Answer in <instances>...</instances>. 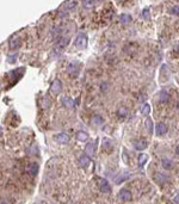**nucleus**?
<instances>
[{"mask_svg": "<svg viewBox=\"0 0 179 204\" xmlns=\"http://www.w3.org/2000/svg\"><path fill=\"white\" fill-rule=\"evenodd\" d=\"M177 50H178V52H179V47H177Z\"/></svg>", "mask_w": 179, "mask_h": 204, "instance_id": "2f4dec72", "label": "nucleus"}, {"mask_svg": "<svg viewBox=\"0 0 179 204\" xmlns=\"http://www.w3.org/2000/svg\"><path fill=\"white\" fill-rule=\"evenodd\" d=\"M143 13H145L143 16H145V18H146V19H147V18H149V11H148V10H145V11H143Z\"/></svg>", "mask_w": 179, "mask_h": 204, "instance_id": "cd10ccee", "label": "nucleus"}, {"mask_svg": "<svg viewBox=\"0 0 179 204\" xmlns=\"http://www.w3.org/2000/svg\"><path fill=\"white\" fill-rule=\"evenodd\" d=\"M171 13H172V15H178V16H179V5L173 6V7L171 8Z\"/></svg>", "mask_w": 179, "mask_h": 204, "instance_id": "5701e85b", "label": "nucleus"}, {"mask_svg": "<svg viewBox=\"0 0 179 204\" xmlns=\"http://www.w3.org/2000/svg\"><path fill=\"white\" fill-rule=\"evenodd\" d=\"M79 163H80V166H81V167H87V166H88V163H90V159H88V156H86V155H81L80 159H79Z\"/></svg>", "mask_w": 179, "mask_h": 204, "instance_id": "ddd939ff", "label": "nucleus"}, {"mask_svg": "<svg viewBox=\"0 0 179 204\" xmlns=\"http://www.w3.org/2000/svg\"><path fill=\"white\" fill-rule=\"evenodd\" d=\"M56 141L60 143H68L69 142V136L65 133H61L56 135Z\"/></svg>", "mask_w": 179, "mask_h": 204, "instance_id": "0eeeda50", "label": "nucleus"}, {"mask_svg": "<svg viewBox=\"0 0 179 204\" xmlns=\"http://www.w3.org/2000/svg\"><path fill=\"white\" fill-rule=\"evenodd\" d=\"M173 201H174V203H176V204H179V195H178L177 197H174V199H173Z\"/></svg>", "mask_w": 179, "mask_h": 204, "instance_id": "c85d7f7f", "label": "nucleus"}, {"mask_svg": "<svg viewBox=\"0 0 179 204\" xmlns=\"http://www.w3.org/2000/svg\"><path fill=\"white\" fill-rule=\"evenodd\" d=\"M67 71H68L69 74L76 75V74H78V72H79V65H78V63H71V65L68 66V68H67Z\"/></svg>", "mask_w": 179, "mask_h": 204, "instance_id": "6e6552de", "label": "nucleus"}, {"mask_svg": "<svg viewBox=\"0 0 179 204\" xmlns=\"http://www.w3.org/2000/svg\"><path fill=\"white\" fill-rule=\"evenodd\" d=\"M85 152L88 156H93L94 155V143H88L85 148Z\"/></svg>", "mask_w": 179, "mask_h": 204, "instance_id": "1a4fd4ad", "label": "nucleus"}, {"mask_svg": "<svg viewBox=\"0 0 179 204\" xmlns=\"http://www.w3.org/2000/svg\"><path fill=\"white\" fill-rule=\"evenodd\" d=\"M62 103L65 104L67 108H73V101H72V99H69V98H63L62 99Z\"/></svg>", "mask_w": 179, "mask_h": 204, "instance_id": "aec40b11", "label": "nucleus"}, {"mask_svg": "<svg viewBox=\"0 0 179 204\" xmlns=\"http://www.w3.org/2000/svg\"><path fill=\"white\" fill-rule=\"evenodd\" d=\"M93 122H94L96 124H101V123H103V119H101V117H99V116H96V117L93 118Z\"/></svg>", "mask_w": 179, "mask_h": 204, "instance_id": "b1692460", "label": "nucleus"}, {"mask_svg": "<svg viewBox=\"0 0 179 204\" xmlns=\"http://www.w3.org/2000/svg\"><path fill=\"white\" fill-rule=\"evenodd\" d=\"M83 4H84L85 7H91V6L94 4V1H84Z\"/></svg>", "mask_w": 179, "mask_h": 204, "instance_id": "a878e982", "label": "nucleus"}, {"mask_svg": "<svg viewBox=\"0 0 179 204\" xmlns=\"http://www.w3.org/2000/svg\"><path fill=\"white\" fill-rule=\"evenodd\" d=\"M161 163H162V167H164L165 170H171V168L173 167V162H172L170 159H162Z\"/></svg>", "mask_w": 179, "mask_h": 204, "instance_id": "9b49d317", "label": "nucleus"}, {"mask_svg": "<svg viewBox=\"0 0 179 204\" xmlns=\"http://www.w3.org/2000/svg\"><path fill=\"white\" fill-rule=\"evenodd\" d=\"M28 171H29L32 175H36L37 172H38V165H37V163H32V165H30L29 168H28Z\"/></svg>", "mask_w": 179, "mask_h": 204, "instance_id": "2eb2a0df", "label": "nucleus"}, {"mask_svg": "<svg viewBox=\"0 0 179 204\" xmlns=\"http://www.w3.org/2000/svg\"><path fill=\"white\" fill-rule=\"evenodd\" d=\"M155 133L159 136L165 135L166 133H167V125H166L165 123H158L157 126H155Z\"/></svg>", "mask_w": 179, "mask_h": 204, "instance_id": "39448f33", "label": "nucleus"}, {"mask_svg": "<svg viewBox=\"0 0 179 204\" xmlns=\"http://www.w3.org/2000/svg\"><path fill=\"white\" fill-rule=\"evenodd\" d=\"M134 147L137 150H143V149H146L148 147V142L146 141V140H138V141L134 142Z\"/></svg>", "mask_w": 179, "mask_h": 204, "instance_id": "423d86ee", "label": "nucleus"}, {"mask_svg": "<svg viewBox=\"0 0 179 204\" xmlns=\"http://www.w3.org/2000/svg\"><path fill=\"white\" fill-rule=\"evenodd\" d=\"M117 115H118L120 117H124L125 115H127V109H125V108H121V109L117 111Z\"/></svg>", "mask_w": 179, "mask_h": 204, "instance_id": "4be33fe9", "label": "nucleus"}, {"mask_svg": "<svg viewBox=\"0 0 179 204\" xmlns=\"http://www.w3.org/2000/svg\"><path fill=\"white\" fill-rule=\"evenodd\" d=\"M120 198L123 201V202H129L131 199V194H130V191L129 190H127V189H122L120 191Z\"/></svg>", "mask_w": 179, "mask_h": 204, "instance_id": "20e7f679", "label": "nucleus"}, {"mask_svg": "<svg viewBox=\"0 0 179 204\" xmlns=\"http://www.w3.org/2000/svg\"><path fill=\"white\" fill-rule=\"evenodd\" d=\"M76 138H78L79 141H81V142H85V141H87V138H88V134L85 133V131H79L78 134H76Z\"/></svg>", "mask_w": 179, "mask_h": 204, "instance_id": "4468645a", "label": "nucleus"}, {"mask_svg": "<svg viewBox=\"0 0 179 204\" xmlns=\"http://www.w3.org/2000/svg\"><path fill=\"white\" fill-rule=\"evenodd\" d=\"M1 204H8L7 202H5V201H1Z\"/></svg>", "mask_w": 179, "mask_h": 204, "instance_id": "7c9ffc66", "label": "nucleus"}, {"mask_svg": "<svg viewBox=\"0 0 179 204\" xmlns=\"http://www.w3.org/2000/svg\"><path fill=\"white\" fill-rule=\"evenodd\" d=\"M61 90H62V84H61V81H60L59 79L54 80L52 87H50V91H52V93H54V94H59V93L61 92Z\"/></svg>", "mask_w": 179, "mask_h": 204, "instance_id": "7ed1b4c3", "label": "nucleus"}, {"mask_svg": "<svg viewBox=\"0 0 179 204\" xmlns=\"http://www.w3.org/2000/svg\"><path fill=\"white\" fill-rule=\"evenodd\" d=\"M149 112H150V106H149V104H145V105L142 106L141 113H142V115H145V116H148Z\"/></svg>", "mask_w": 179, "mask_h": 204, "instance_id": "6ab92c4d", "label": "nucleus"}, {"mask_svg": "<svg viewBox=\"0 0 179 204\" xmlns=\"http://www.w3.org/2000/svg\"><path fill=\"white\" fill-rule=\"evenodd\" d=\"M177 108H178V109H179V104H178V105H177Z\"/></svg>", "mask_w": 179, "mask_h": 204, "instance_id": "473e14b6", "label": "nucleus"}, {"mask_svg": "<svg viewBox=\"0 0 179 204\" xmlns=\"http://www.w3.org/2000/svg\"><path fill=\"white\" fill-rule=\"evenodd\" d=\"M112 142L110 141L109 138H104L103 140V148L106 150V152H111L112 150Z\"/></svg>", "mask_w": 179, "mask_h": 204, "instance_id": "9d476101", "label": "nucleus"}, {"mask_svg": "<svg viewBox=\"0 0 179 204\" xmlns=\"http://www.w3.org/2000/svg\"><path fill=\"white\" fill-rule=\"evenodd\" d=\"M176 154L179 156V146H178V147H177V149H176Z\"/></svg>", "mask_w": 179, "mask_h": 204, "instance_id": "c756f323", "label": "nucleus"}, {"mask_svg": "<svg viewBox=\"0 0 179 204\" xmlns=\"http://www.w3.org/2000/svg\"><path fill=\"white\" fill-rule=\"evenodd\" d=\"M159 99H160L161 103H167V101L170 100V94L167 92L162 91V92L159 93Z\"/></svg>", "mask_w": 179, "mask_h": 204, "instance_id": "f8f14e48", "label": "nucleus"}, {"mask_svg": "<svg viewBox=\"0 0 179 204\" xmlns=\"http://www.w3.org/2000/svg\"><path fill=\"white\" fill-rule=\"evenodd\" d=\"M20 45V40H12L10 42V48L11 49H17Z\"/></svg>", "mask_w": 179, "mask_h": 204, "instance_id": "a211bd4d", "label": "nucleus"}, {"mask_svg": "<svg viewBox=\"0 0 179 204\" xmlns=\"http://www.w3.org/2000/svg\"><path fill=\"white\" fill-rule=\"evenodd\" d=\"M86 45H87V38H86L85 34L79 35L78 38H76V41H75V47L79 48V49H84V48H86Z\"/></svg>", "mask_w": 179, "mask_h": 204, "instance_id": "f03ea898", "label": "nucleus"}, {"mask_svg": "<svg viewBox=\"0 0 179 204\" xmlns=\"http://www.w3.org/2000/svg\"><path fill=\"white\" fill-rule=\"evenodd\" d=\"M120 20H121L122 24H128V23L131 20V17H130L129 15H122V16L120 17Z\"/></svg>", "mask_w": 179, "mask_h": 204, "instance_id": "f3484780", "label": "nucleus"}, {"mask_svg": "<svg viewBox=\"0 0 179 204\" xmlns=\"http://www.w3.org/2000/svg\"><path fill=\"white\" fill-rule=\"evenodd\" d=\"M97 182H98V185H99V189L101 192H105V194L111 192V187L104 178H97Z\"/></svg>", "mask_w": 179, "mask_h": 204, "instance_id": "f257e3e1", "label": "nucleus"}, {"mask_svg": "<svg viewBox=\"0 0 179 204\" xmlns=\"http://www.w3.org/2000/svg\"><path fill=\"white\" fill-rule=\"evenodd\" d=\"M146 126H147V130H148V133H149V134H152V133H153V123H152V121H150L149 118H147V119H146Z\"/></svg>", "mask_w": 179, "mask_h": 204, "instance_id": "412c9836", "label": "nucleus"}, {"mask_svg": "<svg viewBox=\"0 0 179 204\" xmlns=\"http://www.w3.org/2000/svg\"><path fill=\"white\" fill-rule=\"evenodd\" d=\"M16 59H17V54H16V55H12V56H8V57H7V61L12 63V62L16 61Z\"/></svg>", "mask_w": 179, "mask_h": 204, "instance_id": "393cba45", "label": "nucleus"}, {"mask_svg": "<svg viewBox=\"0 0 179 204\" xmlns=\"http://www.w3.org/2000/svg\"><path fill=\"white\" fill-rule=\"evenodd\" d=\"M75 5H76V1H68V3H67V7H68V8L74 7Z\"/></svg>", "mask_w": 179, "mask_h": 204, "instance_id": "bb28decb", "label": "nucleus"}, {"mask_svg": "<svg viewBox=\"0 0 179 204\" xmlns=\"http://www.w3.org/2000/svg\"><path fill=\"white\" fill-rule=\"evenodd\" d=\"M147 160H148V155L147 154H141L138 156V165L140 166H143V165L147 162Z\"/></svg>", "mask_w": 179, "mask_h": 204, "instance_id": "dca6fc26", "label": "nucleus"}]
</instances>
